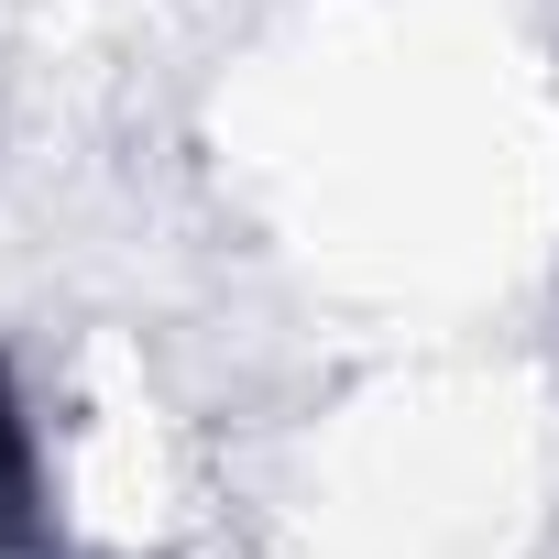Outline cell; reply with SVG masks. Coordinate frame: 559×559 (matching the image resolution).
<instances>
[{
    "mask_svg": "<svg viewBox=\"0 0 559 559\" xmlns=\"http://www.w3.org/2000/svg\"><path fill=\"white\" fill-rule=\"evenodd\" d=\"M0 537H34V461H23V417L0 406Z\"/></svg>",
    "mask_w": 559,
    "mask_h": 559,
    "instance_id": "obj_1",
    "label": "cell"
}]
</instances>
